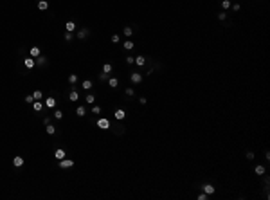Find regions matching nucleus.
I'll return each instance as SVG.
<instances>
[{"mask_svg": "<svg viewBox=\"0 0 270 200\" xmlns=\"http://www.w3.org/2000/svg\"><path fill=\"white\" fill-rule=\"evenodd\" d=\"M135 65L137 67H144L146 65V58L144 56H135Z\"/></svg>", "mask_w": 270, "mask_h": 200, "instance_id": "18", "label": "nucleus"}, {"mask_svg": "<svg viewBox=\"0 0 270 200\" xmlns=\"http://www.w3.org/2000/svg\"><path fill=\"white\" fill-rule=\"evenodd\" d=\"M247 161H254V153L252 151H247Z\"/></svg>", "mask_w": 270, "mask_h": 200, "instance_id": "40", "label": "nucleus"}, {"mask_svg": "<svg viewBox=\"0 0 270 200\" xmlns=\"http://www.w3.org/2000/svg\"><path fill=\"white\" fill-rule=\"evenodd\" d=\"M65 29H67V32H74L78 29V25H76V22H67L65 24Z\"/></svg>", "mask_w": 270, "mask_h": 200, "instance_id": "16", "label": "nucleus"}, {"mask_svg": "<svg viewBox=\"0 0 270 200\" xmlns=\"http://www.w3.org/2000/svg\"><path fill=\"white\" fill-rule=\"evenodd\" d=\"M112 70H113V67H112V63H105V65H103V72H106V74H110Z\"/></svg>", "mask_w": 270, "mask_h": 200, "instance_id": "29", "label": "nucleus"}, {"mask_svg": "<svg viewBox=\"0 0 270 200\" xmlns=\"http://www.w3.org/2000/svg\"><path fill=\"white\" fill-rule=\"evenodd\" d=\"M202 191H204L205 195H213V193L216 191V188H214L213 184H204V186H202Z\"/></svg>", "mask_w": 270, "mask_h": 200, "instance_id": "7", "label": "nucleus"}, {"mask_svg": "<svg viewBox=\"0 0 270 200\" xmlns=\"http://www.w3.org/2000/svg\"><path fill=\"white\" fill-rule=\"evenodd\" d=\"M43 124H45V126L51 124V117H43Z\"/></svg>", "mask_w": 270, "mask_h": 200, "instance_id": "42", "label": "nucleus"}, {"mask_svg": "<svg viewBox=\"0 0 270 200\" xmlns=\"http://www.w3.org/2000/svg\"><path fill=\"white\" fill-rule=\"evenodd\" d=\"M40 54H42V51H40L38 45H34V47H31V49H29V56L36 58V56H40Z\"/></svg>", "mask_w": 270, "mask_h": 200, "instance_id": "14", "label": "nucleus"}, {"mask_svg": "<svg viewBox=\"0 0 270 200\" xmlns=\"http://www.w3.org/2000/svg\"><path fill=\"white\" fill-rule=\"evenodd\" d=\"M254 171H256V175L261 177V175H265V173H267V168H265V166H256Z\"/></svg>", "mask_w": 270, "mask_h": 200, "instance_id": "22", "label": "nucleus"}, {"mask_svg": "<svg viewBox=\"0 0 270 200\" xmlns=\"http://www.w3.org/2000/svg\"><path fill=\"white\" fill-rule=\"evenodd\" d=\"M81 86H83V90H90V89H94V83H92V79H85L81 83Z\"/></svg>", "mask_w": 270, "mask_h": 200, "instance_id": "17", "label": "nucleus"}, {"mask_svg": "<svg viewBox=\"0 0 270 200\" xmlns=\"http://www.w3.org/2000/svg\"><path fill=\"white\" fill-rule=\"evenodd\" d=\"M123 34H124V36H128V38H130V36L133 34V29L130 27V25H126V27L123 29Z\"/></svg>", "mask_w": 270, "mask_h": 200, "instance_id": "28", "label": "nucleus"}, {"mask_svg": "<svg viewBox=\"0 0 270 200\" xmlns=\"http://www.w3.org/2000/svg\"><path fill=\"white\" fill-rule=\"evenodd\" d=\"M139 103H140V105H146V103H148V99H146V97H140V99H139Z\"/></svg>", "mask_w": 270, "mask_h": 200, "instance_id": "43", "label": "nucleus"}, {"mask_svg": "<svg viewBox=\"0 0 270 200\" xmlns=\"http://www.w3.org/2000/svg\"><path fill=\"white\" fill-rule=\"evenodd\" d=\"M106 81H108V85H110V89H119V79L117 78H108Z\"/></svg>", "mask_w": 270, "mask_h": 200, "instance_id": "15", "label": "nucleus"}, {"mask_svg": "<svg viewBox=\"0 0 270 200\" xmlns=\"http://www.w3.org/2000/svg\"><path fill=\"white\" fill-rule=\"evenodd\" d=\"M58 166H59L61 170L72 168V166H74V161H72V159H67V157H65V159H61V161H59V164H58Z\"/></svg>", "mask_w": 270, "mask_h": 200, "instance_id": "2", "label": "nucleus"}, {"mask_svg": "<svg viewBox=\"0 0 270 200\" xmlns=\"http://www.w3.org/2000/svg\"><path fill=\"white\" fill-rule=\"evenodd\" d=\"M110 40H112V43H119V40H121V36H119L117 32H115V34H112V36H110Z\"/></svg>", "mask_w": 270, "mask_h": 200, "instance_id": "34", "label": "nucleus"}, {"mask_svg": "<svg viewBox=\"0 0 270 200\" xmlns=\"http://www.w3.org/2000/svg\"><path fill=\"white\" fill-rule=\"evenodd\" d=\"M36 5H38L40 11H47V9H49V0H38Z\"/></svg>", "mask_w": 270, "mask_h": 200, "instance_id": "13", "label": "nucleus"}, {"mask_svg": "<svg viewBox=\"0 0 270 200\" xmlns=\"http://www.w3.org/2000/svg\"><path fill=\"white\" fill-rule=\"evenodd\" d=\"M92 114H96V116L101 114V106H97V105H96V106H92Z\"/></svg>", "mask_w": 270, "mask_h": 200, "instance_id": "38", "label": "nucleus"}, {"mask_svg": "<svg viewBox=\"0 0 270 200\" xmlns=\"http://www.w3.org/2000/svg\"><path fill=\"white\" fill-rule=\"evenodd\" d=\"M45 106H47V108H56V97L49 96V97L45 99Z\"/></svg>", "mask_w": 270, "mask_h": 200, "instance_id": "8", "label": "nucleus"}, {"mask_svg": "<svg viewBox=\"0 0 270 200\" xmlns=\"http://www.w3.org/2000/svg\"><path fill=\"white\" fill-rule=\"evenodd\" d=\"M67 81H69V83H70V85L74 86V85H76V83L79 81V78H78V74H70L69 78H67Z\"/></svg>", "mask_w": 270, "mask_h": 200, "instance_id": "21", "label": "nucleus"}, {"mask_svg": "<svg viewBox=\"0 0 270 200\" xmlns=\"http://www.w3.org/2000/svg\"><path fill=\"white\" fill-rule=\"evenodd\" d=\"M221 7L223 9H231V0H221Z\"/></svg>", "mask_w": 270, "mask_h": 200, "instance_id": "33", "label": "nucleus"}, {"mask_svg": "<svg viewBox=\"0 0 270 200\" xmlns=\"http://www.w3.org/2000/svg\"><path fill=\"white\" fill-rule=\"evenodd\" d=\"M130 81H132L133 85L142 83V74H140V72H130Z\"/></svg>", "mask_w": 270, "mask_h": 200, "instance_id": "1", "label": "nucleus"}, {"mask_svg": "<svg viewBox=\"0 0 270 200\" xmlns=\"http://www.w3.org/2000/svg\"><path fill=\"white\" fill-rule=\"evenodd\" d=\"M24 162H25V161H24V157H20V155H16L15 159H13V166H15V168H22Z\"/></svg>", "mask_w": 270, "mask_h": 200, "instance_id": "9", "label": "nucleus"}, {"mask_svg": "<svg viewBox=\"0 0 270 200\" xmlns=\"http://www.w3.org/2000/svg\"><path fill=\"white\" fill-rule=\"evenodd\" d=\"M216 18H218V20H221V22H223V20L227 18V13H225V11H221V13H218V15H216Z\"/></svg>", "mask_w": 270, "mask_h": 200, "instance_id": "35", "label": "nucleus"}, {"mask_svg": "<svg viewBox=\"0 0 270 200\" xmlns=\"http://www.w3.org/2000/svg\"><path fill=\"white\" fill-rule=\"evenodd\" d=\"M124 94H126V96H128V97H133V96H135V90H133V89H132V86H128V89H126V90H124Z\"/></svg>", "mask_w": 270, "mask_h": 200, "instance_id": "31", "label": "nucleus"}, {"mask_svg": "<svg viewBox=\"0 0 270 200\" xmlns=\"http://www.w3.org/2000/svg\"><path fill=\"white\" fill-rule=\"evenodd\" d=\"M52 117L56 119V121H59V119H63V110L56 108V110H54V114H52Z\"/></svg>", "mask_w": 270, "mask_h": 200, "instance_id": "24", "label": "nucleus"}, {"mask_svg": "<svg viewBox=\"0 0 270 200\" xmlns=\"http://www.w3.org/2000/svg\"><path fill=\"white\" fill-rule=\"evenodd\" d=\"M54 157H56L58 161H61V159H65V157H67V151H65L63 148H58L56 151H54Z\"/></svg>", "mask_w": 270, "mask_h": 200, "instance_id": "11", "label": "nucleus"}, {"mask_svg": "<svg viewBox=\"0 0 270 200\" xmlns=\"http://www.w3.org/2000/svg\"><path fill=\"white\" fill-rule=\"evenodd\" d=\"M24 101L29 103V105H32V103H34V96H32V94H27V96L24 97Z\"/></svg>", "mask_w": 270, "mask_h": 200, "instance_id": "30", "label": "nucleus"}, {"mask_svg": "<svg viewBox=\"0 0 270 200\" xmlns=\"http://www.w3.org/2000/svg\"><path fill=\"white\" fill-rule=\"evenodd\" d=\"M124 61H126L128 65H133V63H135V58H133V56H126V58H124Z\"/></svg>", "mask_w": 270, "mask_h": 200, "instance_id": "37", "label": "nucleus"}, {"mask_svg": "<svg viewBox=\"0 0 270 200\" xmlns=\"http://www.w3.org/2000/svg\"><path fill=\"white\" fill-rule=\"evenodd\" d=\"M32 96H34V101H42V99H43V92L42 90H34V92H32Z\"/></svg>", "mask_w": 270, "mask_h": 200, "instance_id": "25", "label": "nucleus"}, {"mask_svg": "<svg viewBox=\"0 0 270 200\" xmlns=\"http://www.w3.org/2000/svg\"><path fill=\"white\" fill-rule=\"evenodd\" d=\"M72 40H74V34H72V32H65V42L69 43V42H72Z\"/></svg>", "mask_w": 270, "mask_h": 200, "instance_id": "36", "label": "nucleus"}, {"mask_svg": "<svg viewBox=\"0 0 270 200\" xmlns=\"http://www.w3.org/2000/svg\"><path fill=\"white\" fill-rule=\"evenodd\" d=\"M113 117H115V121H123V119L126 117V112L123 108H117L115 112H113Z\"/></svg>", "mask_w": 270, "mask_h": 200, "instance_id": "6", "label": "nucleus"}, {"mask_svg": "<svg viewBox=\"0 0 270 200\" xmlns=\"http://www.w3.org/2000/svg\"><path fill=\"white\" fill-rule=\"evenodd\" d=\"M240 9H241V5H240V4H234V5H232V11H236V13H238Z\"/></svg>", "mask_w": 270, "mask_h": 200, "instance_id": "41", "label": "nucleus"}, {"mask_svg": "<svg viewBox=\"0 0 270 200\" xmlns=\"http://www.w3.org/2000/svg\"><path fill=\"white\" fill-rule=\"evenodd\" d=\"M85 101H86V105H94L96 103V94H86Z\"/></svg>", "mask_w": 270, "mask_h": 200, "instance_id": "23", "label": "nucleus"}, {"mask_svg": "<svg viewBox=\"0 0 270 200\" xmlns=\"http://www.w3.org/2000/svg\"><path fill=\"white\" fill-rule=\"evenodd\" d=\"M69 99H70V101H78V99H79V92L72 89V90L69 92Z\"/></svg>", "mask_w": 270, "mask_h": 200, "instance_id": "19", "label": "nucleus"}, {"mask_svg": "<svg viewBox=\"0 0 270 200\" xmlns=\"http://www.w3.org/2000/svg\"><path fill=\"white\" fill-rule=\"evenodd\" d=\"M207 197H209V195H205V193L202 191V193H200V195H198L196 198H198V200H207Z\"/></svg>", "mask_w": 270, "mask_h": 200, "instance_id": "39", "label": "nucleus"}, {"mask_svg": "<svg viewBox=\"0 0 270 200\" xmlns=\"http://www.w3.org/2000/svg\"><path fill=\"white\" fill-rule=\"evenodd\" d=\"M76 116L78 117H85L86 116V106L85 105H79L78 108H76Z\"/></svg>", "mask_w": 270, "mask_h": 200, "instance_id": "12", "label": "nucleus"}, {"mask_svg": "<svg viewBox=\"0 0 270 200\" xmlns=\"http://www.w3.org/2000/svg\"><path fill=\"white\" fill-rule=\"evenodd\" d=\"M34 61H36V67H43V65H47V58L43 54H40L34 58Z\"/></svg>", "mask_w": 270, "mask_h": 200, "instance_id": "10", "label": "nucleus"}, {"mask_svg": "<svg viewBox=\"0 0 270 200\" xmlns=\"http://www.w3.org/2000/svg\"><path fill=\"white\" fill-rule=\"evenodd\" d=\"M32 110L34 112H42L43 110V101H34L32 103Z\"/></svg>", "mask_w": 270, "mask_h": 200, "instance_id": "20", "label": "nucleus"}, {"mask_svg": "<svg viewBox=\"0 0 270 200\" xmlns=\"http://www.w3.org/2000/svg\"><path fill=\"white\" fill-rule=\"evenodd\" d=\"M90 34V29H86V27H83V29H79L78 32H76V38L78 40H85L86 36Z\"/></svg>", "mask_w": 270, "mask_h": 200, "instance_id": "5", "label": "nucleus"}, {"mask_svg": "<svg viewBox=\"0 0 270 200\" xmlns=\"http://www.w3.org/2000/svg\"><path fill=\"white\" fill-rule=\"evenodd\" d=\"M24 65H25V69H34L36 67V61H34V58L32 56H27V58H24Z\"/></svg>", "mask_w": 270, "mask_h": 200, "instance_id": "3", "label": "nucleus"}, {"mask_svg": "<svg viewBox=\"0 0 270 200\" xmlns=\"http://www.w3.org/2000/svg\"><path fill=\"white\" fill-rule=\"evenodd\" d=\"M108 78H110V74H106V72H99V81H106Z\"/></svg>", "mask_w": 270, "mask_h": 200, "instance_id": "32", "label": "nucleus"}, {"mask_svg": "<svg viewBox=\"0 0 270 200\" xmlns=\"http://www.w3.org/2000/svg\"><path fill=\"white\" fill-rule=\"evenodd\" d=\"M97 126H99L101 130H108V128H110V121H108L106 117H99L97 119Z\"/></svg>", "mask_w": 270, "mask_h": 200, "instance_id": "4", "label": "nucleus"}, {"mask_svg": "<svg viewBox=\"0 0 270 200\" xmlns=\"http://www.w3.org/2000/svg\"><path fill=\"white\" fill-rule=\"evenodd\" d=\"M45 132L49 133V135H54V133H56V126H54V124H47L45 126Z\"/></svg>", "mask_w": 270, "mask_h": 200, "instance_id": "26", "label": "nucleus"}, {"mask_svg": "<svg viewBox=\"0 0 270 200\" xmlns=\"http://www.w3.org/2000/svg\"><path fill=\"white\" fill-rule=\"evenodd\" d=\"M123 47H124V49H126V51H132V49H133V47H135V43H133V42H132V40H126V42H124V43H123Z\"/></svg>", "mask_w": 270, "mask_h": 200, "instance_id": "27", "label": "nucleus"}]
</instances>
